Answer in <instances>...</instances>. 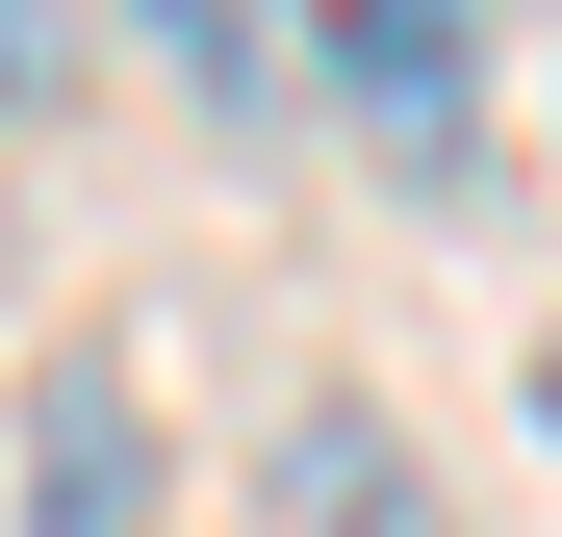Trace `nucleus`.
<instances>
[{"label": "nucleus", "instance_id": "obj_1", "mask_svg": "<svg viewBox=\"0 0 562 537\" xmlns=\"http://www.w3.org/2000/svg\"><path fill=\"white\" fill-rule=\"evenodd\" d=\"M333 103L384 179H486V0H333Z\"/></svg>", "mask_w": 562, "mask_h": 537}, {"label": "nucleus", "instance_id": "obj_2", "mask_svg": "<svg viewBox=\"0 0 562 537\" xmlns=\"http://www.w3.org/2000/svg\"><path fill=\"white\" fill-rule=\"evenodd\" d=\"M26 537H154V435H128L103 358H52V384H26Z\"/></svg>", "mask_w": 562, "mask_h": 537}, {"label": "nucleus", "instance_id": "obj_3", "mask_svg": "<svg viewBox=\"0 0 562 537\" xmlns=\"http://www.w3.org/2000/svg\"><path fill=\"white\" fill-rule=\"evenodd\" d=\"M128 26L179 52V103H205V128H256V103H281V26H256V0H128Z\"/></svg>", "mask_w": 562, "mask_h": 537}, {"label": "nucleus", "instance_id": "obj_4", "mask_svg": "<svg viewBox=\"0 0 562 537\" xmlns=\"http://www.w3.org/2000/svg\"><path fill=\"white\" fill-rule=\"evenodd\" d=\"M307 512H333V537H435V486H409V461L358 486V435H307Z\"/></svg>", "mask_w": 562, "mask_h": 537}, {"label": "nucleus", "instance_id": "obj_5", "mask_svg": "<svg viewBox=\"0 0 562 537\" xmlns=\"http://www.w3.org/2000/svg\"><path fill=\"white\" fill-rule=\"evenodd\" d=\"M537 435H562V333H537Z\"/></svg>", "mask_w": 562, "mask_h": 537}]
</instances>
